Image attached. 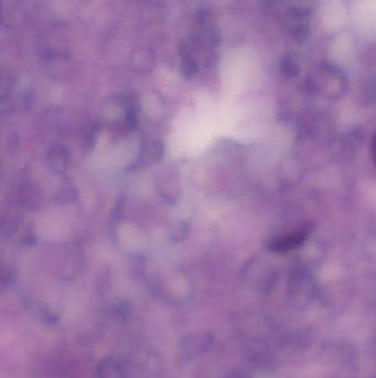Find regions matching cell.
Returning <instances> with one entry per match:
<instances>
[{
  "mask_svg": "<svg viewBox=\"0 0 376 378\" xmlns=\"http://www.w3.org/2000/svg\"><path fill=\"white\" fill-rule=\"evenodd\" d=\"M159 191L161 195L167 199H178L180 193L179 180H176V175L174 173H167L160 180Z\"/></svg>",
  "mask_w": 376,
  "mask_h": 378,
  "instance_id": "obj_3",
  "label": "cell"
},
{
  "mask_svg": "<svg viewBox=\"0 0 376 378\" xmlns=\"http://www.w3.org/2000/svg\"><path fill=\"white\" fill-rule=\"evenodd\" d=\"M47 164L54 172L62 173L68 165V153L63 146H54L47 154Z\"/></svg>",
  "mask_w": 376,
  "mask_h": 378,
  "instance_id": "obj_2",
  "label": "cell"
},
{
  "mask_svg": "<svg viewBox=\"0 0 376 378\" xmlns=\"http://www.w3.org/2000/svg\"><path fill=\"white\" fill-rule=\"evenodd\" d=\"M309 233H310V228H300L298 231H292V233H287L282 237L273 239L269 244V248L276 252H290L292 249L297 248L303 244Z\"/></svg>",
  "mask_w": 376,
  "mask_h": 378,
  "instance_id": "obj_1",
  "label": "cell"
},
{
  "mask_svg": "<svg viewBox=\"0 0 376 378\" xmlns=\"http://www.w3.org/2000/svg\"><path fill=\"white\" fill-rule=\"evenodd\" d=\"M188 233H189V226L187 224H182V225L176 226V231L171 233L170 239L174 242H180L187 238Z\"/></svg>",
  "mask_w": 376,
  "mask_h": 378,
  "instance_id": "obj_5",
  "label": "cell"
},
{
  "mask_svg": "<svg viewBox=\"0 0 376 378\" xmlns=\"http://www.w3.org/2000/svg\"><path fill=\"white\" fill-rule=\"evenodd\" d=\"M372 153H373V161L376 164V133L374 134L373 145H372Z\"/></svg>",
  "mask_w": 376,
  "mask_h": 378,
  "instance_id": "obj_6",
  "label": "cell"
},
{
  "mask_svg": "<svg viewBox=\"0 0 376 378\" xmlns=\"http://www.w3.org/2000/svg\"><path fill=\"white\" fill-rule=\"evenodd\" d=\"M163 146L159 143L158 140L151 142L149 145L144 148V151L140 154V161L142 165L155 164L156 161H159L163 157Z\"/></svg>",
  "mask_w": 376,
  "mask_h": 378,
  "instance_id": "obj_4",
  "label": "cell"
}]
</instances>
